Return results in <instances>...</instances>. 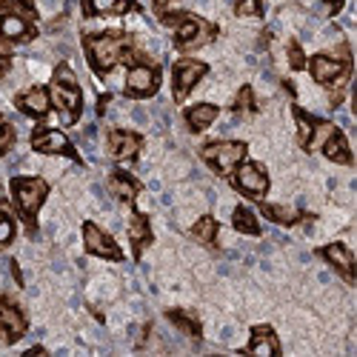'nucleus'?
I'll use <instances>...</instances> for the list:
<instances>
[{"label": "nucleus", "instance_id": "obj_1", "mask_svg": "<svg viewBox=\"0 0 357 357\" xmlns=\"http://www.w3.org/2000/svg\"><path fill=\"white\" fill-rule=\"evenodd\" d=\"M83 46L92 69L98 75H109L117 63H123L126 52L132 49V38L126 32H100V35H86Z\"/></svg>", "mask_w": 357, "mask_h": 357}, {"label": "nucleus", "instance_id": "obj_2", "mask_svg": "<svg viewBox=\"0 0 357 357\" xmlns=\"http://www.w3.org/2000/svg\"><path fill=\"white\" fill-rule=\"evenodd\" d=\"M49 98H52V106H57V112L63 114L66 123H77V117L83 112V95H80L75 72L66 63H61L54 69V80L49 86Z\"/></svg>", "mask_w": 357, "mask_h": 357}, {"label": "nucleus", "instance_id": "obj_3", "mask_svg": "<svg viewBox=\"0 0 357 357\" xmlns=\"http://www.w3.org/2000/svg\"><path fill=\"white\" fill-rule=\"evenodd\" d=\"M46 195H49V186H46L43 177H15V181H12L15 206H17V212L26 220L29 229H35V218L40 212Z\"/></svg>", "mask_w": 357, "mask_h": 357}, {"label": "nucleus", "instance_id": "obj_4", "mask_svg": "<svg viewBox=\"0 0 357 357\" xmlns=\"http://www.w3.org/2000/svg\"><path fill=\"white\" fill-rule=\"evenodd\" d=\"M215 35H218V29L209 20L183 12L181 20H177V26H174V46L181 52H192V49H200L206 43H212Z\"/></svg>", "mask_w": 357, "mask_h": 357}, {"label": "nucleus", "instance_id": "obj_5", "mask_svg": "<svg viewBox=\"0 0 357 357\" xmlns=\"http://www.w3.org/2000/svg\"><path fill=\"white\" fill-rule=\"evenodd\" d=\"M200 155L218 174H231L237 166L246 160V143H241V140H218V143L203 146Z\"/></svg>", "mask_w": 357, "mask_h": 357}, {"label": "nucleus", "instance_id": "obj_6", "mask_svg": "<svg viewBox=\"0 0 357 357\" xmlns=\"http://www.w3.org/2000/svg\"><path fill=\"white\" fill-rule=\"evenodd\" d=\"M209 66L203 61H192V57H183V61H177L174 69H172V92H174V100L181 103L189 98L192 89L206 77Z\"/></svg>", "mask_w": 357, "mask_h": 357}, {"label": "nucleus", "instance_id": "obj_7", "mask_svg": "<svg viewBox=\"0 0 357 357\" xmlns=\"http://www.w3.org/2000/svg\"><path fill=\"white\" fill-rule=\"evenodd\" d=\"M231 186L237 192H243L246 197L260 200L266 192H269V174H266V169L260 163H246L243 160L231 172Z\"/></svg>", "mask_w": 357, "mask_h": 357}, {"label": "nucleus", "instance_id": "obj_8", "mask_svg": "<svg viewBox=\"0 0 357 357\" xmlns=\"http://www.w3.org/2000/svg\"><path fill=\"white\" fill-rule=\"evenodd\" d=\"M83 246H86L89 255H95L100 260H123V252H121V246L114 243V237L109 231H103L98 223H92V220L83 223Z\"/></svg>", "mask_w": 357, "mask_h": 357}, {"label": "nucleus", "instance_id": "obj_9", "mask_svg": "<svg viewBox=\"0 0 357 357\" xmlns=\"http://www.w3.org/2000/svg\"><path fill=\"white\" fill-rule=\"evenodd\" d=\"M160 89V69L152 63H135L126 75V95L129 98H152Z\"/></svg>", "mask_w": 357, "mask_h": 357}, {"label": "nucleus", "instance_id": "obj_10", "mask_svg": "<svg viewBox=\"0 0 357 357\" xmlns=\"http://www.w3.org/2000/svg\"><path fill=\"white\" fill-rule=\"evenodd\" d=\"M309 72L320 86H335V83H346L349 80V61L332 54H314L309 61Z\"/></svg>", "mask_w": 357, "mask_h": 357}, {"label": "nucleus", "instance_id": "obj_11", "mask_svg": "<svg viewBox=\"0 0 357 357\" xmlns=\"http://www.w3.org/2000/svg\"><path fill=\"white\" fill-rule=\"evenodd\" d=\"M32 149L40 152V155H63V158L77 160V152H75L72 140L61 129H38L32 135Z\"/></svg>", "mask_w": 357, "mask_h": 357}, {"label": "nucleus", "instance_id": "obj_12", "mask_svg": "<svg viewBox=\"0 0 357 357\" xmlns=\"http://www.w3.org/2000/svg\"><path fill=\"white\" fill-rule=\"evenodd\" d=\"M0 335L9 343H15L26 335V314L12 301H6V297H0Z\"/></svg>", "mask_w": 357, "mask_h": 357}, {"label": "nucleus", "instance_id": "obj_13", "mask_svg": "<svg viewBox=\"0 0 357 357\" xmlns=\"http://www.w3.org/2000/svg\"><path fill=\"white\" fill-rule=\"evenodd\" d=\"M140 146H143V137L129 132V129L109 132V152H112L114 160H132V158H137Z\"/></svg>", "mask_w": 357, "mask_h": 357}, {"label": "nucleus", "instance_id": "obj_14", "mask_svg": "<svg viewBox=\"0 0 357 357\" xmlns=\"http://www.w3.org/2000/svg\"><path fill=\"white\" fill-rule=\"evenodd\" d=\"M17 109L29 117H46L49 109H52V98H49V89L43 86H32V89H26L23 95H17Z\"/></svg>", "mask_w": 357, "mask_h": 357}, {"label": "nucleus", "instance_id": "obj_15", "mask_svg": "<svg viewBox=\"0 0 357 357\" xmlns=\"http://www.w3.org/2000/svg\"><path fill=\"white\" fill-rule=\"evenodd\" d=\"M0 35L3 38H9L12 43H17V40H32L35 38V29H32V23H29L23 15H17L15 9H3L0 12Z\"/></svg>", "mask_w": 357, "mask_h": 357}, {"label": "nucleus", "instance_id": "obj_16", "mask_svg": "<svg viewBox=\"0 0 357 357\" xmlns=\"http://www.w3.org/2000/svg\"><path fill=\"white\" fill-rule=\"evenodd\" d=\"M246 351L257 354V357H275V354H280V343H278V335H275L272 326H255Z\"/></svg>", "mask_w": 357, "mask_h": 357}, {"label": "nucleus", "instance_id": "obj_17", "mask_svg": "<svg viewBox=\"0 0 357 357\" xmlns=\"http://www.w3.org/2000/svg\"><path fill=\"white\" fill-rule=\"evenodd\" d=\"M320 255L329 260L335 269L346 278V283H354V255H351L343 243H329V246H323Z\"/></svg>", "mask_w": 357, "mask_h": 357}, {"label": "nucleus", "instance_id": "obj_18", "mask_svg": "<svg viewBox=\"0 0 357 357\" xmlns=\"http://www.w3.org/2000/svg\"><path fill=\"white\" fill-rule=\"evenodd\" d=\"M135 0H83V12L89 17H100V15H126L135 12Z\"/></svg>", "mask_w": 357, "mask_h": 357}, {"label": "nucleus", "instance_id": "obj_19", "mask_svg": "<svg viewBox=\"0 0 357 357\" xmlns=\"http://www.w3.org/2000/svg\"><path fill=\"white\" fill-rule=\"evenodd\" d=\"M218 114H220V109L215 103H195L186 109V123L192 132H206L218 121Z\"/></svg>", "mask_w": 357, "mask_h": 357}, {"label": "nucleus", "instance_id": "obj_20", "mask_svg": "<svg viewBox=\"0 0 357 357\" xmlns=\"http://www.w3.org/2000/svg\"><path fill=\"white\" fill-rule=\"evenodd\" d=\"M320 146H323V155L329 158V160H335V163H340V166H349V163H351L349 143H346V137H343L340 129H332L329 137H326Z\"/></svg>", "mask_w": 357, "mask_h": 357}, {"label": "nucleus", "instance_id": "obj_21", "mask_svg": "<svg viewBox=\"0 0 357 357\" xmlns=\"http://www.w3.org/2000/svg\"><path fill=\"white\" fill-rule=\"evenodd\" d=\"M129 241H132V249H135V257L143 255V249L152 243V226H149L146 215L135 212L132 220H129Z\"/></svg>", "mask_w": 357, "mask_h": 357}, {"label": "nucleus", "instance_id": "obj_22", "mask_svg": "<svg viewBox=\"0 0 357 357\" xmlns=\"http://www.w3.org/2000/svg\"><path fill=\"white\" fill-rule=\"evenodd\" d=\"M294 123H297V143L303 149H312V140H314V129H317V117L306 114L303 109L294 106Z\"/></svg>", "mask_w": 357, "mask_h": 357}, {"label": "nucleus", "instance_id": "obj_23", "mask_svg": "<svg viewBox=\"0 0 357 357\" xmlns=\"http://www.w3.org/2000/svg\"><path fill=\"white\" fill-rule=\"evenodd\" d=\"M109 186H112V192H114L117 197H121V200L135 203V197H137V183L132 181V177H129L126 172H112Z\"/></svg>", "mask_w": 357, "mask_h": 357}, {"label": "nucleus", "instance_id": "obj_24", "mask_svg": "<svg viewBox=\"0 0 357 357\" xmlns=\"http://www.w3.org/2000/svg\"><path fill=\"white\" fill-rule=\"evenodd\" d=\"M231 223L241 234H260V223H257V215L249 209V206H237L234 215H231Z\"/></svg>", "mask_w": 357, "mask_h": 357}, {"label": "nucleus", "instance_id": "obj_25", "mask_svg": "<svg viewBox=\"0 0 357 357\" xmlns=\"http://www.w3.org/2000/svg\"><path fill=\"white\" fill-rule=\"evenodd\" d=\"M192 237H195V241H200L203 246H215V241H218V220L212 215H203L192 226Z\"/></svg>", "mask_w": 357, "mask_h": 357}, {"label": "nucleus", "instance_id": "obj_26", "mask_svg": "<svg viewBox=\"0 0 357 357\" xmlns=\"http://www.w3.org/2000/svg\"><path fill=\"white\" fill-rule=\"evenodd\" d=\"M260 212L269 218V220H275V223H280V226H291V223H297L301 220V212H294V209H289V206H275V203H260Z\"/></svg>", "mask_w": 357, "mask_h": 357}, {"label": "nucleus", "instance_id": "obj_27", "mask_svg": "<svg viewBox=\"0 0 357 357\" xmlns=\"http://www.w3.org/2000/svg\"><path fill=\"white\" fill-rule=\"evenodd\" d=\"M177 329H181L183 335H189V337H200V320L197 317H192L189 312H181V309H172L169 314H166Z\"/></svg>", "mask_w": 357, "mask_h": 357}, {"label": "nucleus", "instance_id": "obj_28", "mask_svg": "<svg viewBox=\"0 0 357 357\" xmlns=\"http://www.w3.org/2000/svg\"><path fill=\"white\" fill-rule=\"evenodd\" d=\"M17 135H15V126L6 121L3 114H0V155H9L12 152V146H15Z\"/></svg>", "mask_w": 357, "mask_h": 357}, {"label": "nucleus", "instance_id": "obj_29", "mask_svg": "<svg viewBox=\"0 0 357 357\" xmlns=\"http://www.w3.org/2000/svg\"><path fill=\"white\" fill-rule=\"evenodd\" d=\"M257 103H255V92H252V86H243L241 92H237L234 98V112H255Z\"/></svg>", "mask_w": 357, "mask_h": 357}, {"label": "nucleus", "instance_id": "obj_30", "mask_svg": "<svg viewBox=\"0 0 357 357\" xmlns=\"http://www.w3.org/2000/svg\"><path fill=\"white\" fill-rule=\"evenodd\" d=\"M12 69V40L0 35V80H3Z\"/></svg>", "mask_w": 357, "mask_h": 357}, {"label": "nucleus", "instance_id": "obj_31", "mask_svg": "<svg viewBox=\"0 0 357 357\" xmlns=\"http://www.w3.org/2000/svg\"><path fill=\"white\" fill-rule=\"evenodd\" d=\"M289 66L297 69V72L306 69V54H303V49L297 40H289Z\"/></svg>", "mask_w": 357, "mask_h": 357}, {"label": "nucleus", "instance_id": "obj_32", "mask_svg": "<svg viewBox=\"0 0 357 357\" xmlns=\"http://www.w3.org/2000/svg\"><path fill=\"white\" fill-rule=\"evenodd\" d=\"M12 237H15V220L0 212V246H9Z\"/></svg>", "mask_w": 357, "mask_h": 357}, {"label": "nucleus", "instance_id": "obj_33", "mask_svg": "<svg viewBox=\"0 0 357 357\" xmlns=\"http://www.w3.org/2000/svg\"><path fill=\"white\" fill-rule=\"evenodd\" d=\"M263 0H237V15H257Z\"/></svg>", "mask_w": 357, "mask_h": 357}, {"label": "nucleus", "instance_id": "obj_34", "mask_svg": "<svg viewBox=\"0 0 357 357\" xmlns=\"http://www.w3.org/2000/svg\"><path fill=\"white\" fill-rule=\"evenodd\" d=\"M326 3H329V6H332V12H337V9L343 6V0H326Z\"/></svg>", "mask_w": 357, "mask_h": 357}, {"label": "nucleus", "instance_id": "obj_35", "mask_svg": "<svg viewBox=\"0 0 357 357\" xmlns=\"http://www.w3.org/2000/svg\"><path fill=\"white\" fill-rule=\"evenodd\" d=\"M6 9V0H0V12H3Z\"/></svg>", "mask_w": 357, "mask_h": 357}]
</instances>
